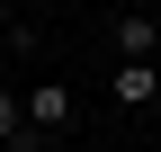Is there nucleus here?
Masks as SVG:
<instances>
[{
	"label": "nucleus",
	"mask_w": 161,
	"mask_h": 152,
	"mask_svg": "<svg viewBox=\"0 0 161 152\" xmlns=\"http://www.w3.org/2000/svg\"><path fill=\"white\" fill-rule=\"evenodd\" d=\"M108 99H116V107H152V99H161V63H116V72H108Z\"/></svg>",
	"instance_id": "obj_1"
},
{
	"label": "nucleus",
	"mask_w": 161,
	"mask_h": 152,
	"mask_svg": "<svg viewBox=\"0 0 161 152\" xmlns=\"http://www.w3.org/2000/svg\"><path fill=\"white\" fill-rule=\"evenodd\" d=\"M45 134H36V117H27V90H0V152H36Z\"/></svg>",
	"instance_id": "obj_2"
},
{
	"label": "nucleus",
	"mask_w": 161,
	"mask_h": 152,
	"mask_svg": "<svg viewBox=\"0 0 161 152\" xmlns=\"http://www.w3.org/2000/svg\"><path fill=\"white\" fill-rule=\"evenodd\" d=\"M152 45H161V18H152V9L116 18V63H152Z\"/></svg>",
	"instance_id": "obj_3"
},
{
	"label": "nucleus",
	"mask_w": 161,
	"mask_h": 152,
	"mask_svg": "<svg viewBox=\"0 0 161 152\" xmlns=\"http://www.w3.org/2000/svg\"><path fill=\"white\" fill-rule=\"evenodd\" d=\"M27 117H36V134H72V90H27Z\"/></svg>",
	"instance_id": "obj_4"
},
{
	"label": "nucleus",
	"mask_w": 161,
	"mask_h": 152,
	"mask_svg": "<svg viewBox=\"0 0 161 152\" xmlns=\"http://www.w3.org/2000/svg\"><path fill=\"white\" fill-rule=\"evenodd\" d=\"M0 36H18V27H9V0H0Z\"/></svg>",
	"instance_id": "obj_5"
}]
</instances>
